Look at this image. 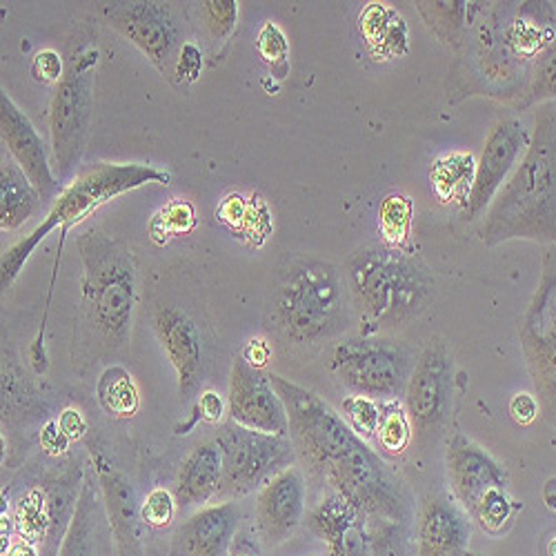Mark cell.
I'll list each match as a JSON object with an SVG mask.
<instances>
[{
  "mask_svg": "<svg viewBox=\"0 0 556 556\" xmlns=\"http://www.w3.org/2000/svg\"><path fill=\"white\" fill-rule=\"evenodd\" d=\"M530 134L517 118H501L492 125L481 159L477 163L475 185L468 199V205L463 207V218L475 220L479 218L496 199L509 174L515 172L519 161L530 148Z\"/></svg>",
  "mask_w": 556,
  "mask_h": 556,
  "instance_id": "e0dca14e",
  "label": "cell"
},
{
  "mask_svg": "<svg viewBox=\"0 0 556 556\" xmlns=\"http://www.w3.org/2000/svg\"><path fill=\"white\" fill-rule=\"evenodd\" d=\"M381 414H383L381 401L358 396V394H350L341 407V416L345 419V424L365 441L377 437L381 426Z\"/></svg>",
  "mask_w": 556,
  "mask_h": 556,
  "instance_id": "836d02e7",
  "label": "cell"
},
{
  "mask_svg": "<svg viewBox=\"0 0 556 556\" xmlns=\"http://www.w3.org/2000/svg\"><path fill=\"white\" fill-rule=\"evenodd\" d=\"M97 399L112 419H131L141 407V390L123 365H112L97 383Z\"/></svg>",
  "mask_w": 556,
  "mask_h": 556,
  "instance_id": "f1b7e54d",
  "label": "cell"
},
{
  "mask_svg": "<svg viewBox=\"0 0 556 556\" xmlns=\"http://www.w3.org/2000/svg\"><path fill=\"white\" fill-rule=\"evenodd\" d=\"M83 263L80 307L87 326L105 345L121 348L129 339L138 303V274L131 250L101 227L78 237Z\"/></svg>",
  "mask_w": 556,
  "mask_h": 556,
  "instance_id": "5b68a950",
  "label": "cell"
},
{
  "mask_svg": "<svg viewBox=\"0 0 556 556\" xmlns=\"http://www.w3.org/2000/svg\"><path fill=\"white\" fill-rule=\"evenodd\" d=\"M40 201V192L16 165V161L12 156L3 159V167H0V227H3V231L27 223L38 210Z\"/></svg>",
  "mask_w": 556,
  "mask_h": 556,
  "instance_id": "4316f807",
  "label": "cell"
},
{
  "mask_svg": "<svg viewBox=\"0 0 556 556\" xmlns=\"http://www.w3.org/2000/svg\"><path fill=\"white\" fill-rule=\"evenodd\" d=\"M50 235L48 231H45L40 225L31 231L29 237H25L23 241H18L5 256H3V278H0V283H3V290H8L14 281H16V276L21 274V269H23V265L29 261V256L34 254V250L48 239Z\"/></svg>",
  "mask_w": 556,
  "mask_h": 556,
  "instance_id": "f35d334b",
  "label": "cell"
},
{
  "mask_svg": "<svg viewBox=\"0 0 556 556\" xmlns=\"http://www.w3.org/2000/svg\"><path fill=\"white\" fill-rule=\"evenodd\" d=\"M271 316L283 337L299 345L337 339L354 320L345 271L312 256L290 261L274 288Z\"/></svg>",
  "mask_w": 556,
  "mask_h": 556,
  "instance_id": "277c9868",
  "label": "cell"
},
{
  "mask_svg": "<svg viewBox=\"0 0 556 556\" xmlns=\"http://www.w3.org/2000/svg\"><path fill=\"white\" fill-rule=\"evenodd\" d=\"M381 407H383V414H381L377 441L386 452L403 454L407 445L414 441L409 416L399 401H381Z\"/></svg>",
  "mask_w": 556,
  "mask_h": 556,
  "instance_id": "1f68e13d",
  "label": "cell"
},
{
  "mask_svg": "<svg viewBox=\"0 0 556 556\" xmlns=\"http://www.w3.org/2000/svg\"><path fill=\"white\" fill-rule=\"evenodd\" d=\"M519 341L543 419L556 428V245L543 252L539 286L521 318Z\"/></svg>",
  "mask_w": 556,
  "mask_h": 556,
  "instance_id": "9c48e42d",
  "label": "cell"
},
{
  "mask_svg": "<svg viewBox=\"0 0 556 556\" xmlns=\"http://www.w3.org/2000/svg\"><path fill=\"white\" fill-rule=\"evenodd\" d=\"M31 74L48 85H59L65 74V59L54 50H40L31 61Z\"/></svg>",
  "mask_w": 556,
  "mask_h": 556,
  "instance_id": "60d3db41",
  "label": "cell"
},
{
  "mask_svg": "<svg viewBox=\"0 0 556 556\" xmlns=\"http://www.w3.org/2000/svg\"><path fill=\"white\" fill-rule=\"evenodd\" d=\"M428 21V27L445 42L456 48L466 27L468 3H416Z\"/></svg>",
  "mask_w": 556,
  "mask_h": 556,
  "instance_id": "4dcf8cb0",
  "label": "cell"
},
{
  "mask_svg": "<svg viewBox=\"0 0 556 556\" xmlns=\"http://www.w3.org/2000/svg\"><path fill=\"white\" fill-rule=\"evenodd\" d=\"M243 526L237 501L205 505L190 515L169 539V556H227L231 541Z\"/></svg>",
  "mask_w": 556,
  "mask_h": 556,
  "instance_id": "44dd1931",
  "label": "cell"
},
{
  "mask_svg": "<svg viewBox=\"0 0 556 556\" xmlns=\"http://www.w3.org/2000/svg\"><path fill=\"white\" fill-rule=\"evenodd\" d=\"M305 526L326 545V556H372L369 519L337 492L326 494L309 509Z\"/></svg>",
  "mask_w": 556,
  "mask_h": 556,
  "instance_id": "7402d4cb",
  "label": "cell"
},
{
  "mask_svg": "<svg viewBox=\"0 0 556 556\" xmlns=\"http://www.w3.org/2000/svg\"><path fill=\"white\" fill-rule=\"evenodd\" d=\"M194 225H197L194 207L188 201H174L154 216L150 225V235L154 241L163 243L165 239L188 235V231L194 229Z\"/></svg>",
  "mask_w": 556,
  "mask_h": 556,
  "instance_id": "e575fe53",
  "label": "cell"
},
{
  "mask_svg": "<svg viewBox=\"0 0 556 556\" xmlns=\"http://www.w3.org/2000/svg\"><path fill=\"white\" fill-rule=\"evenodd\" d=\"M214 441L223 460V483L216 503L239 501L261 490L299 460L290 437L256 432L235 421L220 424Z\"/></svg>",
  "mask_w": 556,
  "mask_h": 556,
  "instance_id": "ba28073f",
  "label": "cell"
},
{
  "mask_svg": "<svg viewBox=\"0 0 556 556\" xmlns=\"http://www.w3.org/2000/svg\"><path fill=\"white\" fill-rule=\"evenodd\" d=\"M227 414L229 421L243 428L276 437H290V416L281 394L276 392L263 367L252 365L243 354L235 358L229 369Z\"/></svg>",
  "mask_w": 556,
  "mask_h": 556,
  "instance_id": "9a60e30c",
  "label": "cell"
},
{
  "mask_svg": "<svg viewBox=\"0 0 556 556\" xmlns=\"http://www.w3.org/2000/svg\"><path fill=\"white\" fill-rule=\"evenodd\" d=\"M199 16L212 42H225L237 29L239 3L235 0H205L199 5Z\"/></svg>",
  "mask_w": 556,
  "mask_h": 556,
  "instance_id": "d590c367",
  "label": "cell"
},
{
  "mask_svg": "<svg viewBox=\"0 0 556 556\" xmlns=\"http://www.w3.org/2000/svg\"><path fill=\"white\" fill-rule=\"evenodd\" d=\"M201 70H203V54L201 50L197 48L194 42H185L182 50H180V56L176 61V72L174 76L182 83H194L199 76H201Z\"/></svg>",
  "mask_w": 556,
  "mask_h": 556,
  "instance_id": "b9f144b4",
  "label": "cell"
},
{
  "mask_svg": "<svg viewBox=\"0 0 556 556\" xmlns=\"http://www.w3.org/2000/svg\"><path fill=\"white\" fill-rule=\"evenodd\" d=\"M152 328L176 375L178 399L188 403L203 381L205 350L199 323L176 305H159L152 314Z\"/></svg>",
  "mask_w": 556,
  "mask_h": 556,
  "instance_id": "ac0fdd59",
  "label": "cell"
},
{
  "mask_svg": "<svg viewBox=\"0 0 556 556\" xmlns=\"http://www.w3.org/2000/svg\"><path fill=\"white\" fill-rule=\"evenodd\" d=\"M59 556H116L97 475L83 479L76 513L61 543Z\"/></svg>",
  "mask_w": 556,
  "mask_h": 556,
  "instance_id": "cb8c5ba5",
  "label": "cell"
},
{
  "mask_svg": "<svg viewBox=\"0 0 556 556\" xmlns=\"http://www.w3.org/2000/svg\"><path fill=\"white\" fill-rule=\"evenodd\" d=\"M481 241L556 245V103L541 105L530 148L492 201Z\"/></svg>",
  "mask_w": 556,
  "mask_h": 556,
  "instance_id": "7a4b0ae2",
  "label": "cell"
},
{
  "mask_svg": "<svg viewBox=\"0 0 556 556\" xmlns=\"http://www.w3.org/2000/svg\"><path fill=\"white\" fill-rule=\"evenodd\" d=\"M358 29L367 52L377 61H392L407 52L405 18L386 3H369L358 16Z\"/></svg>",
  "mask_w": 556,
  "mask_h": 556,
  "instance_id": "484cf974",
  "label": "cell"
},
{
  "mask_svg": "<svg viewBox=\"0 0 556 556\" xmlns=\"http://www.w3.org/2000/svg\"><path fill=\"white\" fill-rule=\"evenodd\" d=\"M76 483L70 477L48 479L29 488L16 503L14 523L23 532V541L38 547L42 556H59L80 496V490L74 492Z\"/></svg>",
  "mask_w": 556,
  "mask_h": 556,
  "instance_id": "5bb4252c",
  "label": "cell"
},
{
  "mask_svg": "<svg viewBox=\"0 0 556 556\" xmlns=\"http://www.w3.org/2000/svg\"><path fill=\"white\" fill-rule=\"evenodd\" d=\"M40 443H42V450L50 452V454H61L67 450L70 445V439L65 437V432L61 430V426L56 421H50L48 426H45L42 434H40Z\"/></svg>",
  "mask_w": 556,
  "mask_h": 556,
  "instance_id": "bcb514c9",
  "label": "cell"
},
{
  "mask_svg": "<svg viewBox=\"0 0 556 556\" xmlns=\"http://www.w3.org/2000/svg\"><path fill=\"white\" fill-rule=\"evenodd\" d=\"M445 466L454 498L490 536H503L515 519L509 477L485 447L454 434L445 450Z\"/></svg>",
  "mask_w": 556,
  "mask_h": 556,
  "instance_id": "52a82bcc",
  "label": "cell"
},
{
  "mask_svg": "<svg viewBox=\"0 0 556 556\" xmlns=\"http://www.w3.org/2000/svg\"><path fill=\"white\" fill-rule=\"evenodd\" d=\"M477 174V161L470 152H452L434 161L430 169L432 188L441 203H456L460 210L468 205Z\"/></svg>",
  "mask_w": 556,
  "mask_h": 556,
  "instance_id": "83f0119b",
  "label": "cell"
},
{
  "mask_svg": "<svg viewBox=\"0 0 556 556\" xmlns=\"http://www.w3.org/2000/svg\"><path fill=\"white\" fill-rule=\"evenodd\" d=\"M167 182H169V174L152 165H136V163L91 165L83 169L67 185L63 194L56 199L54 207L50 210L48 218L40 223V227L48 231V235H52L56 227L67 231L70 227L85 220L101 205L110 203L121 194L143 188V185H167Z\"/></svg>",
  "mask_w": 556,
  "mask_h": 556,
  "instance_id": "7c38bea8",
  "label": "cell"
},
{
  "mask_svg": "<svg viewBox=\"0 0 556 556\" xmlns=\"http://www.w3.org/2000/svg\"><path fill=\"white\" fill-rule=\"evenodd\" d=\"M307 483L296 466L276 475L256 494L254 530L265 547L283 545L305 523Z\"/></svg>",
  "mask_w": 556,
  "mask_h": 556,
  "instance_id": "d6986e66",
  "label": "cell"
},
{
  "mask_svg": "<svg viewBox=\"0 0 556 556\" xmlns=\"http://www.w3.org/2000/svg\"><path fill=\"white\" fill-rule=\"evenodd\" d=\"M59 426H61V430L65 432V437H67L70 441L83 437L85 430H87V424H85V419H83V414H80L78 409H72V407L61 414Z\"/></svg>",
  "mask_w": 556,
  "mask_h": 556,
  "instance_id": "7dc6e473",
  "label": "cell"
},
{
  "mask_svg": "<svg viewBox=\"0 0 556 556\" xmlns=\"http://www.w3.org/2000/svg\"><path fill=\"white\" fill-rule=\"evenodd\" d=\"M414 361L409 352L377 337H354L337 343L330 369L352 394L375 401H396L405 394Z\"/></svg>",
  "mask_w": 556,
  "mask_h": 556,
  "instance_id": "30bf717a",
  "label": "cell"
},
{
  "mask_svg": "<svg viewBox=\"0 0 556 556\" xmlns=\"http://www.w3.org/2000/svg\"><path fill=\"white\" fill-rule=\"evenodd\" d=\"M223 483V460L214 439L197 443L188 456L180 460L174 479V498L180 513L205 507L218 498Z\"/></svg>",
  "mask_w": 556,
  "mask_h": 556,
  "instance_id": "d4e9b609",
  "label": "cell"
},
{
  "mask_svg": "<svg viewBox=\"0 0 556 556\" xmlns=\"http://www.w3.org/2000/svg\"><path fill=\"white\" fill-rule=\"evenodd\" d=\"M91 463L103 496L105 515L116 545V556H143L146 523L141 515V498L129 477L116 466L114 458L99 443H89Z\"/></svg>",
  "mask_w": 556,
  "mask_h": 556,
  "instance_id": "2e32d148",
  "label": "cell"
},
{
  "mask_svg": "<svg viewBox=\"0 0 556 556\" xmlns=\"http://www.w3.org/2000/svg\"><path fill=\"white\" fill-rule=\"evenodd\" d=\"M290 416V439L312 475L341 494L367 519L409 523L414 498L401 477L316 392L269 375Z\"/></svg>",
  "mask_w": 556,
  "mask_h": 556,
  "instance_id": "6da1fadb",
  "label": "cell"
},
{
  "mask_svg": "<svg viewBox=\"0 0 556 556\" xmlns=\"http://www.w3.org/2000/svg\"><path fill=\"white\" fill-rule=\"evenodd\" d=\"M0 136H3L10 156L34 182V188L40 192L42 201H52L54 197L59 199L63 194L61 180L50 167L42 138L5 91L0 97Z\"/></svg>",
  "mask_w": 556,
  "mask_h": 556,
  "instance_id": "603a6c76",
  "label": "cell"
},
{
  "mask_svg": "<svg viewBox=\"0 0 556 556\" xmlns=\"http://www.w3.org/2000/svg\"><path fill=\"white\" fill-rule=\"evenodd\" d=\"M256 50L278 80H283L290 74V40L276 23H265L258 29Z\"/></svg>",
  "mask_w": 556,
  "mask_h": 556,
  "instance_id": "d6a6232c",
  "label": "cell"
},
{
  "mask_svg": "<svg viewBox=\"0 0 556 556\" xmlns=\"http://www.w3.org/2000/svg\"><path fill=\"white\" fill-rule=\"evenodd\" d=\"M263 541L256 534L254 528H243L237 532L235 541H231L227 556H263Z\"/></svg>",
  "mask_w": 556,
  "mask_h": 556,
  "instance_id": "7bdbcfd3",
  "label": "cell"
},
{
  "mask_svg": "<svg viewBox=\"0 0 556 556\" xmlns=\"http://www.w3.org/2000/svg\"><path fill=\"white\" fill-rule=\"evenodd\" d=\"M528 99L523 105H532L536 101L556 99V38L549 48L543 52L541 59H536L534 74L530 78L528 87Z\"/></svg>",
  "mask_w": 556,
  "mask_h": 556,
  "instance_id": "8d00e7d4",
  "label": "cell"
},
{
  "mask_svg": "<svg viewBox=\"0 0 556 556\" xmlns=\"http://www.w3.org/2000/svg\"><path fill=\"white\" fill-rule=\"evenodd\" d=\"M345 281L361 337L405 328L434 301V276L416 256L392 245H365L345 265Z\"/></svg>",
  "mask_w": 556,
  "mask_h": 556,
  "instance_id": "3957f363",
  "label": "cell"
},
{
  "mask_svg": "<svg viewBox=\"0 0 556 556\" xmlns=\"http://www.w3.org/2000/svg\"><path fill=\"white\" fill-rule=\"evenodd\" d=\"M472 519L456 498L428 494L414 513L416 556H468Z\"/></svg>",
  "mask_w": 556,
  "mask_h": 556,
  "instance_id": "ffe728a7",
  "label": "cell"
},
{
  "mask_svg": "<svg viewBox=\"0 0 556 556\" xmlns=\"http://www.w3.org/2000/svg\"><path fill=\"white\" fill-rule=\"evenodd\" d=\"M409 216H412V207L405 197H399V194L388 197L381 207L383 235L396 243L405 241L409 231Z\"/></svg>",
  "mask_w": 556,
  "mask_h": 556,
  "instance_id": "ab89813d",
  "label": "cell"
},
{
  "mask_svg": "<svg viewBox=\"0 0 556 556\" xmlns=\"http://www.w3.org/2000/svg\"><path fill=\"white\" fill-rule=\"evenodd\" d=\"M99 14L112 29L134 42L165 78L174 80L176 61L188 40H182V21L169 3H99Z\"/></svg>",
  "mask_w": 556,
  "mask_h": 556,
  "instance_id": "4fadbf2b",
  "label": "cell"
},
{
  "mask_svg": "<svg viewBox=\"0 0 556 556\" xmlns=\"http://www.w3.org/2000/svg\"><path fill=\"white\" fill-rule=\"evenodd\" d=\"M468 556H485V554H468Z\"/></svg>",
  "mask_w": 556,
  "mask_h": 556,
  "instance_id": "c3c4849f",
  "label": "cell"
},
{
  "mask_svg": "<svg viewBox=\"0 0 556 556\" xmlns=\"http://www.w3.org/2000/svg\"><path fill=\"white\" fill-rule=\"evenodd\" d=\"M99 67L97 34L78 29L67 40L65 74L56 85L50 131L59 180H67L80 165L91 134V116H94V83Z\"/></svg>",
  "mask_w": 556,
  "mask_h": 556,
  "instance_id": "8992f818",
  "label": "cell"
},
{
  "mask_svg": "<svg viewBox=\"0 0 556 556\" xmlns=\"http://www.w3.org/2000/svg\"><path fill=\"white\" fill-rule=\"evenodd\" d=\"M178 513V505L174 498V492L165 488L152 490L143 501H141V515L143 523L152 530H165L172 526L174 517Z\"/></svg>",
  "mask_w": 556,
  "mask_h": 556,
  "instance_id": "74e56055",
  "label": "cell"
},
{
  "mask_svg": "<svg viewBox=\"0 0 556 556\" xmlns=\"http://www.w3.org/2000/svg\"><path fill=\"white\" fill-rule=\"evenodd\" d=\"M369 543H372V556H416L409 523L369 519Z\"/></svg>",
  "mask_w": 556,
  "mask_h": 556,
  "instance_id": "f546056e",
  "label": "cell"
},
{
  "mask_svg": "<svg viewBox=\"0 0 556 556\" xmlns=\"http://www.w3.org/2000/svg\"><path fill=\"white\" fill-rule=\"evenodd\" d=\"M403 399L414 430V445L428 452L445 432L454 401V358L443 339L428 341L414 361Z\"/></svg>",
  "mask_w": 556,
  "mask_h": 556,
  "instance_id": "8fae6325",
  "label": "cell"
},
{
  "mask_svg": "<svg viewBox=\"0 0 556 556\" xmlns=\"http://www.w3.org/2000/svg\"><path fill=\"white\" fill-rule=\"evenodd\" d=\"M509 414H513V419L519 424V426H530L536 416L541 414V407H539V401L530 394H517L513 399V403H509Z\"/></svg>",
  "mask_w": 556,
  "mask_h": 556,
  "instance_id": "ee69618b",
  "label": "cell"
},
{
  "mask_svg": "<svg viewBox=\"0 0 556 556\" xmlns=\"http://www.w3.org/2000/svg\"><path fill=\"white\" fill-rule=\"evenodd\" d=\"M199 412L207 424H218L220 426L223 416H225V403L214 390H207L199 399Z\"/></svg>",
  "mask_w": 556,
  "mask_h": 556,
  "instance_id": "f6af8a7d",
  "label": "cell"
}]
</instances>
